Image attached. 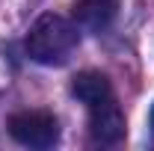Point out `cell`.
<instances>
[{
    "mask_svg": "<svg viewBox=\"0 0 154 151\" xmlns=\"http://www.w3.org/2000/svg\"><path fill=\"white\" fill-rule=\"evenodd\" d=\"M151 128H154V110H151Z\"/></svg>",
    "mask_w": 154,
    "mask_h": 151,
    "instance_id": "6",
    "label": "cell"
},
{
    "mask_svg": "<svg viewBox=\"0 0 154 151\" xmlns=\"http://www.w3.org/2000/svg\"><path fill=\"white\" fill-rule=\"evenodd\" d=\"M74 24L86 33H104L119 15V0H74Z\"/></svg>",
    "mask_w": 154,
    "mask_h": 151,
    "instance_id": "4",
    "label": "cell"
},
{
    "mask_svg": "<svg viewBox=\"0 0 154 151\" xmlns=\"http://www.w3.org/2000/svg\"><path fill=\"white\" fill-rule=\"evenodd\" d=\"M125 131H128L125 113H122L116 98H110V101H104V104L89 110V133H92V139L104 142V145H116V142L125 139Z\"/></svg>",
    "mask_w": 154,
    "mask_h": 151,
    "instance_id": "3",
    "label": "cell"
},
{
    "mask_svg": "<svg viewBox=\"0 0 154 151\" xmlns=\"http://www.w3.org/2000/svg\"><path fill=\"white\" fill-rule=\"evenodd\" d=\"M9 136L27 148H51L59 142V122L48 110H21L6 122Z\"/></svg>",
    "mask_w": 154,
    "mask_h": 151,
    "instance_id": "2",
    "label": "cell"
},
{
    "mask_svg": "<svg viewBox=\"0 0 154 151\" xmlns=\"http://www.w3.org/2000/svg\"><path fill=\"white\" fill-rule=\"evenodd\" d=\"M77 30L80 27L62 15H54V12L42 15L27 33V42H24L27 57L38 65H65L80 42Z\"/></svg>",
    "mask_w": 154,
    "mask_h": 151,
    "instance_id": "1",
    "label": "cell"
},
{
    "mask_svg": "<svg viewBox=\"0 0 154 151\" xmlns=\"http://www.w3.org/2000/svg\"><path fill=\"white\" fill-rule=\"evenodd\" d=\"M71 95L80 104H86L89 110L98 107V104H104V101H110V98H116L110 77L101 74V71H80L71 80Z\"/></svg>",
    "mask_w": 154,
    "mask_h": 151,
    "instance_id": "5",
    "label": "cell"
}]
</instances>
